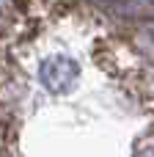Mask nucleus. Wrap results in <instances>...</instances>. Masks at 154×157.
I'll list each match as a JSON object with an SVG mask.
<instances>
[{
  "label": "nucleus",
  "instance_id": "f257e3e1",
  "mask_svg": "<svg viewBox=\"0 0 154 157\" xmlns=\"http://www.w3.org/2000/svg\"><path fill=\"white\" fill-rule=\"evenodd\" d=\"M39 75H41L44 86H47L52 94H66V91H72V86H74V80H77L80 66H77L72 58H66V55H52V58H47V61L41 63Z\"/></svg>",
  "mask_w": 154,
  "mask_h": 157
},
{
  "label": "nucleus",
  "instance_id": "f03ea898",
  "mask_svg": "<svg viewBox=\"0 0 154 157\" xmlns=\"http://www.w3.org/2000/svg\"><path fill=\"white\" fill-rule=\"evenodd\" d=\"M138 157H154V146H146V149H143Z\"/></svg>",
  "mask_w": 154,
  "mask_h": 157
}]
</instances>
